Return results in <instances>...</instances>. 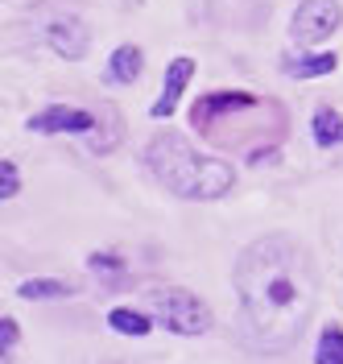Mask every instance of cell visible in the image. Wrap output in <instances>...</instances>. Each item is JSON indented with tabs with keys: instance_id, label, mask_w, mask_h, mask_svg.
I'll list each match as a JSON object with an SVG mask.
<instances>
[{
	"instance_id": "2e32d148",
	"label": "cell",
	"mask_w": 343,
	"mask_h": 364,
	"mask_svg": "<svg viewBox=\"0 0 343 364\" xmlns=\"http://www.w3.org/2000/svg\"><path fill=\"white\" fill-rule=\"evenodd\" d=\"M17 343H21V327H17V318L4 315V318H0V352L9 356V352H13Z\"/></svg>"
},
{
	"instance_id": "9a60e30c",
	"label": "cell",
	"mask_w": 343,
	"mask_h": 364,
	"mask_svg": "<svg viewBox=\"0 0 343 364\" xmlns=\"http://www.w3.org/2000/svg\"><path fill=\"white\" fill-rule=\"evenodd\" d=\"M17 191H21V170H17V161L4 158V161H0V199L9 203Z\"/></svg>"
},
{
	"instance_id": "e0dca14e",
	"label": "cell",
	"mask_w": 343,
	"mask_h": 364,
	"mask_svg": "<svg viewBox=\"0 0 343 364\" xmlns=\"http://www.w3.org/2000/svg\"><path fill=\"white\" fill-rule=\"evenodd\" d=\"M129 4H141V0H129Z\"/></svg>"
},
{
	"instance_id": "8992f818",
	"label": "cell",
	"mask_w": 343,
	"mask_h": 364,
	"mask_svg": "<svg viewBox=\"0 0 343 364\" xmlns=\"http://www.w3.org/2000/svg\"><path fill=\"white\" fill-rule=\"evenodd\" d=\"M46 46L58 54V58H67V63H79V58H87V46H92V29L79 21V17H54L46 25Z\"/></svg>"
},
{
	"instance_id": "8fae6325",
	"label": "cell",
	"mask_w": 343,
	"mask_h": 364,
	"mask_svg": "<svg viewBox=\"0 0 343 364\" xmlns=\"http://www.w3.org/2000/svg\"><path fill=\"white\" fill-rule=\"evenodd\" d=\"M79 290V286H70V282H58V277H29L17 286V294L21 298H70Z\"/></svg>"
},
{
	"instance_id": "7c38bea8",
	"label": "cell",
	"mask_w": 343,
	"mask_h": 364,
	"mask_svg": "<svg viewBox=\"0 0 343 364\" xmlns=\"http://www.w3.org/2000/svg\"><path fill=\"white\" fill-rule=\"evenodd\" d=\"M315 364H343V327L339 323H327V327L319 331Z\"/></svg>"
},
{
	"instance_id": "52a82bcc",
	"label": "cell",
	"mask_w": 343,
	"mask_h": 364,
	"mask_svg": "<svg viewBox=\"0 0 343 364\" xmlns=\"http://www.w3.org/2000/svg\"><path fill=\"white\" fill-rule=\"evenodd\" d=\"M190 75H195V58H186V54H178V58L165 67L161 91H158V100H153V108H149L158 120L174 116V108H178V100H183V91H186V83H190Z\"/></svg>"
},
{
	"instance_id": "30bf717a",
	"label": "cell",
	"mask_w": 343,
	"mask_h": 364,
	"mask_svg": "<svg viewBox=\"0 0 343 364\" xmlns=\"http://www.w3.org/2000/svg\"><path fill=\"white\" fill-rule=\"evenodd\" d=\"M310 129H315V145L319 149H331V145L343 141V116L335 108H319L315 120H310Z\"/></svg>"
},
{
	"instance_id": "ba28073f",
	"label": "cell",
	"mask_w": 343,
	"mask_h": 364,
	"mask_svg": "<svg viewBox=\"0 0 343 364\" xmlns=\"http://www.w3.org/2000/svg\"><path fill=\"white\" fill-rule=\"evenodd\" d=\"M141 70H145V50L133 42L116 46V54L108 58V70H104V79L116 83V87H129V83H137Z\"/></svg>"
},
{
	"instance_id": "277c9868",
	"label": "cell",
	"mask_w": 343,
	"mask_h": 364,
	"mask_svg": "<svg viewBox=\"0 0 343 364\" xmlns=\"http://www.w3.org/2000/svg\"><path fill=\"white\" fill-rule=\"evenodd\" d=\"M339 25H343L339 0H302L294 9L290 33H294L298 46H319V42H327Z\"/></svg>"
},
{
	"instance_id": "5b68a950",
	"label": "cell",
	"mask_w": 343,
	"mask_h": 364,
	"mask_svg": "<svg viewBox=\"0 0 343 364\" xmlns=\"http://www.w3.org/2000/svg\"><path fill=\"white\" fill-rule=\"evenodd\" d=\"M29 133H79V136H92L99 129V116L87 112V108H67V104H54V108H42L38 116H29L25 124Z\"/></svg>"
},
{
	"instance_id": "4fadbf2b",
	"label": "cell",
	"mask_w": 343,
	"mask_h": 364,
	"mask_svg": "<svg viewBox=\"0 0 343 364\" xmlns=\"http://www.w3.org/2000/svg\"><path fill=\"white\" fill-rule=\"evenodd\" d=\"M108 327L120 331V336H145L153 327V318H145L141 311H129V306H116L112 315H108Z\"/></svg>"
},
{
	"instance_id": "7a4b0ae2",
	"label": "cell",
	"mask_w": 343,
	"mask_h": 364,
	"mask_svg": "<svg viewBox=\"0 0 343 364\" xmlns=\"http://www.w3.org/2000/svg\"><path fill=\"white\" fill-rule=\"evenodd\" d=\"M145 166L149 174L178 199H195V203H211L224 199L236 186V170L224 158H207L199 154L183 133H158L145 145Z\"/></svg>"
},
{
	"instance_id": "9c48e42d",
	"label": "cell",
	"mask_w": 343,
	"mask_h": 364,
	"mask_svg": "<svg viewBox=\"0 0 343 364\" xmlns=\"http://www.w3.org/2000/svg\"><path fill=\"white\" fill-rule=\"evenodd\" d=\"M335 67H339L335 54H306V58L290 54L285 58V75H294V79H319V75H331Z\"/></svg>"
},
{
	"instance_id": "5bb4252c",
	"label": "cell",
	"mask_w": 343,
	"mask_h": 364,
	"mask_svg": "<svg viewBox=\"0 0 343 364\" xmlns=\"http://www.w3.org/2000/svg\"><path fill=\"white\" fill-rule=\"evenodd\" d=\"M87 265H92V273H104V277L112 282V290H120V286H116V282L124 277V265H120V257H112V252H108V257H104V252H95Z\"/></svg>"
},
{
	"instance_id": "3957f363",
	"label": "cell",
	"mask_w": 343,
	"mask_h": 364,
	"mask_svg": "<svg viewBox=\"0 0 343 364\" xmlns=\"http://www.w3.org/2000/svg\"><path fill=\"white\" fill-rule=\"evenodd\" d=\"M145 302H149L153 318L165 331H174V336H203V331H211L207 302L195 298L190 290H183V286H158V290H149Z\"/></svg>"
},
{
	"instance_id": "6da1fadb",
	"label": "cell",
	"mask_w": 343,
	"mask_h": 364,
	"mask_svg": "<svg viewBox=\"0 0 343 364\" xmlns=\"http://www.w3.org/2000/svg\"><path fill=\"white\" fill-rule=\"evenodd\" d=\"M236 302L244 331L261 352H285L302 340L319 306V269L315 257L285 232L256 236L236 261Z\"/></svg>"
}]
</instances>
